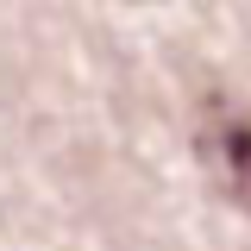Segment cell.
Here are the masks:
<instances>
[{
    "label": "cell",
    "mask_w": 251,
    "mask_h": 251,
    "mask_svg": "<svg viewBox=\"0 0 251 251\" xmlns=\"http://www.w3.org/2000/svg\"><path fill=\"white\" fill-rule=\"evenodd\" d=\"M201 157L214 170V182L251 214V113L232 100H207L201 113Z\"/></svg>",
    "instance_id": "1"
}]
</instances>
